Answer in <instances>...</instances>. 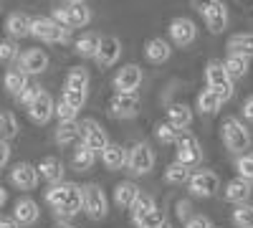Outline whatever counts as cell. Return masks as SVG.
<instances>
[{
	"label": "cell",
	"mask_w": 253,
	"mask_h": 228,
	"mask_svg": "<svg viewBox=\"0 0 253 228\" xmlns=\"http://www.w3.org/2000/svg\"><path fill=\"white\" fill-rule=\"evenodd\" d=\"M220 130H223V144H225L230 152L243 155V152L251 147V135H248V130L243 127V122H241V119H236V117H225Z\"/></svg>",
	"instance_id": "cell-1"
},
{
	"label": "cell",
	"mask_w": 253,
	"mask_h": 228,
	"mask_svg": "<svg viewBox=\"0 0 253 228\" xmlns=\"http://www.w3.org/2000/svg\"><path fill=\"white\" fill-rule=\"evenodd\" d=\"M205 81H208V89L220 94L223 101H228L230 96H233V79H230V74L225 71L223 61H218V58L208 61V66H205Z\"/></svg>",
	"instance_id": "cell-2"
},
{
	"label": "cell",
	"mask_w": 253,
	"mask_h": 228,
	"mask_svg": "<svg viewBox=\"0 0 253 228\" xmlns=\"http://www.w3.org/2000/svg\"><path fill=\"white\" fill-rule=\"evenodd\" d=\"M31 36L38 41H46V44H69L71 38V28L61 26L53 18H33V28Z\"/></svg>",
	"instance_id": "cell-3"
},
{
	"label": "cell",
	"mask_w": 253,
	"mask_h": 228,
	"mask_svg": "<svg viewBox=\"0 0 253 228\" xmlns=\"http://www.w3.org/2000/svg\"><path fill=\"white\" fill-rule=\"evenodd\" d=\"M107 211H109L107 193H104L96 182L84 185V213L91 221H101V218H107Z\"/></svg>",
	"instance_id": "cell-4"
},
{
	"label": "cell",
	"mask_w": 253,
	"mask_h": 228,
	"mask_svg": "<svg viewBox=\"0 0 253 228\" xmlns=\"http://www.w3.org/2000/svg\"><path fill=\"white\" fill-rule=\"evenodd\" d=\"M155 162H157L155 150L147 142H137L129 150V165H126V168H129L132 175H147V173H152Z\"/></svg>",
	"instance_id": "cell-5"
},
{
	"label": "cell",
	"mask_w": 253,
	"mask_h": 228,
	"mask_svg": "<svg viewBox=\"0 0 253 228\" xmlns=\"http://www.w3.org/2000/svg\"><path fill=\"white\" fill-rule=\"evenodd\" d=\"M81 144H86L94 152H104L112 142L107 137V130H104L96 119H84L81 122Z\"/></svg>",
	"instance_id": "cell-6"
},
{
	"label": "cell",
	"mask_w": 253,
	"mask_h": 228,
	"mask_svg": "<svg viewBox=\"0 0 253 228\" xmlns=\"http://www.w3.org/2000/svg\"><path fill=\"white\" fill-rule=\"evenodd\" d=\"M175 147H177V162L187 165V168H198V165L203 162V147H200L195 135L182 132Z\"/></svg>",
	"instance_id": "cell-7"
},
{
	"label": "cell",
	"mask_w": 253,
	"mask_h": 228,
	"mask_svg": "<svg viewBox=\"0 0 253 228\" xmlns=\"http://www.w3.org/2000/svg\"><path fill=\"white\" fill-rule=\"evenodd\" d=\"M187 188L195 198H213L220 190V178L215 173H210V170H198V173H193V178H190Z\"/></svg>",
	"instance_id": "cell-8"
},
{
	"label": "cell",
	"mask_w": 253,
	"mask_h": 228,
	"mask_svg": "<svg viewBox=\"0 0 253 228\" xmlns=\"http://www.w3.org/2000/svg\"><path fill=\"white\" fill-rule=\"evenodd\" d=\"M38 178H41V173H38L36 165H31V162H18V165H13L10 173H8L10 185L18 188V190H33L38 185Z\"/></svg>",
	"instance_id": "cell-9"
},
{
	"label": "cell",
	"mask_w": 253,
	"mask_h": 228,
	"mask_svg": "<svg viewBox=\"0 0 253 228\" xmlns=\"http://www.w3.org/2000/svg\"><path fill=\"white\" fill-rule=\"evenodd\" d=\"M114 89L117 94H137V89L142 87V69L137 64H126L114 74Z\"/></svg>",
	"instance_id": "cell-10"
},
{
	"label": "cell",
	"mask_w": 253,
	"mask_h": 228,
	"mask_svg": "<svg viewBox=\"0 0 253 228\" xmlns=\"http://www.w3.org/2000/svg\"><path fill=\"white\" fill-rule=\"evenodd\" d=\"M139 96L137 94H114L109 99V114L114 119H132L139 114Z\"/></svg>",
	"instance_id": "cell-11"
},
{
	"label": "cell",
	"mask_w": 253,
	"mask_h": 228,
	"mask_svg": "<svg viewBox=\"0 0 253 228\" xmlns=\"http://www.w3.org/2000/svg\"><path fill=\"white\" fill-rule=\"evenodd\" d=\"M170 38H172V44L175 46H190L193 41L198 38V26L193 23L190 18H172L170 20Z\"/></svg>",
	"instance_id": "cell-12"
},
{
	"label": "cell",
	"mask_w": 253,
	"mask_h": 228,
	"mask_svg": "<svg viewBox=\"0 0 253 228\" xmlns=\"http://www.w3.org/2000/svg\"><path fill=\"white\" fill-rule=\"evenodd\" d=\"M119 56H122V44H119V38H117V36H104L94 61H96L99 69H109V66H114L117 61H119Z\"/></svg>",
	"instance_id": "cell-13"
},
{
	"label": "cell",
	"mask_w": 253,
	"mask_h": 228,
	"mask_svg": "<svg viewBox=\"0 0 253 228\" xmlns=\"http://www.w3.org/2000/svg\"><path fill=\"white\" fill-rule=\"evenodd\" d=\"M18 69L20 71H26L28 76L33 74H43L46 69H48V53L43 51V48H31V51H26L23 56H20V64H18Z\"/></svg>",
	"instance_id": "cell-14"
},
{
	"label": "cell",
	"mask_w": 253,
	"mask_h": 228,
	"mask_svg": "<svg viewBox=\"0 0 253 228\" xmlns=\"http://www.w3.org/2000/svg\"><path fill=\"white\" fill-rule=\"evenodd\" d=\"M53 114H56V101L51 99L48 91H43V94H41L33 104L28 107V117H31L36 124H48Z\"/></svg>",
	"instance_id": "cell-15"
},
{
	"label": "cell",
	"mask_w": 253,
	"mask_h": 228,
	"mask_svg": "<svg viewBox=\"0 0 253 228\" xmlns=\"http://www.w3.org/2000/svg\"><path fill=\"white\" fill-rule=\"evenodd\" d=\"M203 20H205L210 33H223L225 26H228V8H225L223 0H215V3L203 13Z\"/></svg>",
	"instance_id": "cell-16"
},
{
	"label": "cell",
	"mask_w": 253,
	"mask_h": 228,
	"mask_svg": "<svg viewBox=\"0 0 253 228\" xmlns=\"http://www.w3.org/2000/svg\"><path fill=\"white\" fill-rule=\"evenodd\" d=\"M41 216V208L38 203L31 200V198H18L15 205H13V218L20 223V226H33Z\"/></svg>",
	"instance_id": "cell-17"
},
{
	"label": "cell",
	"mask_w": 253,
	"mask_h": 228,
	"mask_svg": "<svg viewBox=\"0 0 253 228\" xmlns=\"http://www.w3.org/2000/svg\"><path fill=\"white\" fill-rule=\"evenodd\" d=\"M251 180H246V178H233V180H228L225 182V190H223V195H225V200L228 203H236V205H243L248 198H251Z\"/></svg>",
	"instance_id": "cell-18"
},
{
	"label": "cell",
	"mask_w": 253,
	"mask_h": 228,
	"mask_svg": "<svg viewBox=\"0 0 253 228\" xmlns=\"http://www.w3.org/2000/svg\"><path fill=\"white\" fill-rule=\"evenodd\" d=\"M101 162L107 170H122L124 165H129V150H124L122 144L112 142L109 147L101 152Z\"/></svg>",
	"instance_id": "cell-19"
},
{
	"label": "cell",
	"mask_w": 253,
	"mask_h": 228,
	"mask_svg": "<svg viewBox=\"0 0 253 228\" xmlns=\"http://www.w3.org/2000/svg\"><path fill=\"white\" fill-rule=\"evenodd\" d=\"M31 28H33V18H28L26 13H10L5 20V31L13 41L31 36Z\"/></svg>",
	"instance_id": "cell-20"
},
{
	"label": "cell",
	"mask_w": 253,
	"mask_h": 228,
	"mask_svg": "<svg viewBox=\"0 0 253 228\" xmlns=\"http://www.w3.org/2000/svg\"><path fill=\"white\" fill-rule=\"evenodd\" d=\"M137 198H139V188H137L132 180L117 182V188H114V203L119 205V208L132 211V205L137 203Z\"/></svg>",
	"instance_id": "cell-21"
},
{
	"label": "cell",
	"mask_w": 253,
	"mask_h": 228,
	"mask_svg": "<svg viewBox=\"0 0 253 228\" xmlns=\"http://www.w3.org/2000/svg\"><path fill=\"white\" fill-rule=\"evenodd\" d=\"M38 173L46 182L58 185V182H63V162L58 157H43L38 165Z\"/></svg>",
	"instance_id": "cell-22"
},
{
	"label": "cell",
	"mask_w": 253,
	"mask_h": 228,
	"mask_svg": "<svg viewBox=\"0 0 253 228\" xmlns=\"http://www.w3.org/2000/svg\"><path fill=\"white\" fill-rule=\"evenodd\" d=\"M170 53H172V48L165 38H150L144 46V56L150 58L152 64H165V61L170 58Z\"/></svg>",
	"instance_id": "cell-23"
},
{
	"label": "cell",
	"mask_w": 253,
	"mask_h": 228,
	"mask_svg": "<svg viewBox=\"0 0 253 228\" xmlns=\"http://www.w3.org/2000/svg\"><path fill=\"white\" fill-rule=\"evenodd\" d=\"M167 122L182 132L193 124V109H190L187 104H180V101L177 104H170V109H167Z\"/></svg>",
	"instance_id": "cell-24"
},
{
	"label": "cell",
	"mask_w": 253,
	"mask_h": 228,
	"mask_svg": "<svg viewBox=\"0 0 253 228\" xmlns=\"http://www.w3.org/2000/svg\"><path fill=\"white\" fill-rule=\"evenodd\" d=\"M228 53L253 58V33H236L228 38Z\"/></svg>",
	"instance_id": "cell-25"
},
{
	"label": "cell",
	"mask_w": 253,
	"mask_h": 228,
	"mask_svg": "<svg viewBox=\"0 0 253 228\" xmlns=\"http://www.w3.org/2000/svg\"><path fill=\"white\" fill-rule=\"evenodd\" d=\"M71 190H74V182H58V185H51V188L46 190V203L51 205L53 211H58V208H63V205H66Z\"/></svg>",
	"instance_id": "cell-26"
},
{
	"label": "cell",
	"mask_w": 253,
	"mask_h": 228,
	"mask_svg": "<svg viewBox=\"0 0 253 228\" xmlns=\"http://www.w3.org/2000/svg\"><path fill=\"white\" fill-rule=\"evenodd\" d=\"M28 87H31V84H28V74H26V71H20V69H8V71H5V89H8L15 99L23 94Z\"/></svg>",
	"instance_id": "cell-27"
},
{
	"label": "cell",
	"mask_w": 253,
	"mask_h": 228,
	"mask_svg": "<svg viewBox=\"0 0 253 228\" xmlns=\"http://www.w3.org/2000/svg\"><path fill=\"white\" fill-rule=\"evenodd\" d=\"M81 211H84V188H79V185L74 182V190H71L66 205H63V208H58L56 213H58L61 218H74V216H79Z\"/></svg>",
	"instance_id": "cell-28"
},
{
	"label": "cell",
	"mask_w": 253,
	"mask_h": 228,
	"mask_svg": "<svg viewBox=\"0 0 253 228\" xmlns=\"http://www.w3.org/2000/svg\"><path fill=\"white\" fill-rule=\"evenodd\" d=\"M190 178H193V168H187V165L177 160L172 165H167V170H165V180L170 185H190Z\"/></svg>",
	"instance_id": "cell-29"
},
{
	"label": "cell",
	"mask_w": 253,
	"mask_h": 228,
	"mask_svg": "<svg viewBox=\"0 0 253 228\" xmlns=\"http://www.w3.org/2000/svg\"><path fill=\"white\" fill-rule=\"evenodd\" d=\"M94 162H96V152L89 150L86 144H79V147L74 150V155H71V165H74V170H79V173L91 170Z\"/></svg>",
	"instance_id": "cell-30"
},
{
	"label": "cell",
	"mask_w": 253,
	"mask_h": 228,
	"mask_svg": "<svg viewBox=\"0 0 253 228\" xmlns=\"http://www.w3.org/2000/svg\"><path fill=\"white\" fill-rule=\"evenodd\" d=\"M91 23V10L86 5H66V26L69 28H84Z\"/></svg>",
	"instance_id": "cell-31"
},
{
	"label": "cell",
	"mask_w": 253,
	"mask_h": 228,
	"mask_svg": "<svg viewBox=\"0 0 253 228\" xmlns=\"http://www.w3.org/2000/svg\"><path fill=\"white\" fill-rule=\"evenodd\" d=\"M101 46V38L96 33H84L79 41H76V53L81 58H96V51Z\"/></svg>",
	"instance_id": "cell-32"
},
{
	"label": "cell",
	"mask_w": 253,
	"mask_h": 228,
	"mask_svg": "<svg viewBox=\"0 0 253 228\" xmlns=\"http://www.w3.org/2000/svg\"><path fill=\"white\" fill-rule=\"evenodd\" d=\"M220 107H223V96L220 94L210 91V89H205V91L198 94V112L200 114H215Z\"/></svg>",
	"instance_id": "cell-33"
},
{
	"label": "cell",
	"mask_w": 253,
	"mask_h": 228,
	"mask_svg": "<svg viewBox=\"0 0 253 228\" xmlns=\"http://www.w3.org/2000/svg\"><path fill=\"white\" fill-rule=\"evenodd\" d=\"M63 89L84 91V94H86V89H89V71H86V69H81V66L71 69V71L66 74V87H63Z\"/></svg>",
	"instance_id": "cell-34"
},
{
	"label": "cell",
	"mask_w": 253,
	"mask_h": 228,
	"mask_svg": "<svg viewBox=\"0 0 253 228\" xmlns=\"http://www.w3.org/2000/svg\"><path fill=\"white\" fill-rule=\"evenodd\" d=\"M81 137V124L76 122H61L56 130V142L58 144H74Z\"/></svg>",
	"instance_id": "cell-35"
},
{
	"label": "cell",
	"mask_w": 253,
	"mask_h": 228,
	"mask_svg": "<svg viewBox=\"0 0 253 228\" xmlns=\"http://www.w3.org/2000/svg\"><path fill=\"white\" fill-rule=\"evenodd\" d=\"M225 71L230 74V79H243L246 74H248V58H243V56H236V53H228L225 56Z\"/></svg>",
	"instance_id": "cell-36"
},
{
	"label": "cell",
	"mask_w": 253,
	"mask_h": 228,
	"mask_svg": "<svg viewBox=\"0 0 253 228\" xmlns=\"http://www.w3.org/2000/svg\"><path fill=\"white\" fill-rule=\"evenodd\" d=\"M152 211H157L155 198H152V195H147V193H139L137 203L132 205V221H134V223H139L144 216H150Z\"/></svg>",
	"instance_id": "cell-37"
},
{
	"label": "cell",
	"mask_w": 253,
	"mask_h": 228,
	"mask_svg": "<svg viewBox=\"0 0 253 228\" xmlns=\"http://www.w3.org/2000/svg\"><path fill=\"white\" fill-rule=\"evenodd\" d=\"M18 132H20V124H18L15 114L13 112H3V114H0V137L10 142L13 137H18Z\"/></svg>",
	"instance_id": "cell-38"
},
{
	"label": "cell",
	"mask_w": 253,
	"mask_h": 228,
	"mask_svg": "<svg viewBox=\"0 0 253 228\" xmlns=\"http://www.w3.org/2000/svg\"><path fill=\"white\" fill-rule=\"evenodd\" d=\"M155 135H157V139L162 142V144H177V139H180V130L177 127H172L170 122H160L157 124V130H155Z\"/></svg>",
	"instance_id": "cell-39"
},
{
	"label": "cell",
	"mask_w": 253,
	"mask_h": 228,
	"mask_svg": "<svg viewBox=\"0 0 253 228\" xmlns=\"http://www.w3.org/2000/svg\"><path fill=\"white\" fill-rule=\"evenodd\" d=\"M233 223L236 228H253V205H236L233 211Z\"/></svg>",
	"instance_id": "cell-40"
},
{
	"label": "cell",
	"mask_w": 253,
	"mask_h": 228,
	"mask_svg": "<svg viewBox=\"0 0 253 228\" xmlns=\"http://www.w3.org/2000/svg\"><path fill=\"white\" fill-rule=\"evenodd\" d=\"M18 53H20V48H18V44L13 38H5L3 44H0V58H3L5 64H13V61L18 58Z\"/></svg>",
	"instance_id": "cell-41"
},
{
	"label": "cell",
	"mask_w": 253,
	"mask_h": 228,
	"mask_svg": "<svg viewBox=\"0 0 253 228\" xmlns=\"http://www.w3.org/2000/svg\"><path fill=\"white\" fill-rule=\"evenodd\" d=\"M165 223H167V221H165V213L157 208V211H152L150 216H144V218H142L139 223H134V226H137V228H162Z\"/></svg>",
	"instance_id": "cell-42"
},
{
	"label": "cell",
	"mask_w": 253,
	"mask_h": 228,
	"mask_svg": "<svg viewBox=\"0 0 253 228\" xmlns=\"http://www.w3.org/2000/svg\"><path fill=\"white\" fill-rule=\"evenodd\" d=\"M236 168H238V175H241V178H246V180L253 182V152L241 155L238 162H236Z\"/></svg>",
	"instance_id": "cell-43"
},
{
	"label": "cell",
	"mask_w": 253,
	"mask_h": 228,
	"mask_svg": "<svg viewBox=\"0 0 253 228\" xmlns=\"http://www.w3.org/2000/svg\"><path fill=\"white\" fill-rule=\"evenodd\" d=\"M76 114H79V109H74L71 104H66L63 99L56 104V117H58V124H61V122H76Z\"/></svg>",
	"instance_id": "cell-44"
},
{
	"label": "cell",
	"mask_w": 253,
	"mask_h": 228,
	"mask_svg": "<svg viewBox=\"0 0 253 228\" xmlns=\"http://www.w3.org/2000/svg\"><path fill=\"white\" fill-rule=\"evenodd\" d=\"M61 99L66 101V104H71L74 109H81L84 104H86V94H84V91H71V89H63Z\"/></svg>",
	"instance_id": "cell-45"
},
{
	"label": "cell",
	"mask_w": 253,
	"mask_h": 228,
	"mask_svg": "<svg viewBox=\"0 0 253 228\" xmlns=\"http://www.w3.org/2000/svg\"><path fill=\"white\" fill-rule=\"evenodd\" d=\"M41 94H43V91H41V87H38V84H31V87H28V89H26L23 94L18 96V101H20V104H23V107L28 109V107L33 104V101H36V99H38Z\"/></svg>",
	"instance_id": "cell-46"
},
{
	"label": "cell",
	"mask_w": 253,
	"mask_h": 228,
	"mask_svg": "<svg viewBox=\"0 0 253 228\" xmlns=\"http://www.w3.org/2000/svg\"><path fill=\"white\" fill-rule=\"evenodd\" d=\"M185 228H213V223H210L208 216H193L185 223Z\"/></svg>",
	"instance_id": "cell-47"
},
{
	"label": "cell",
	"mask_w": 253,
	"mask_h": 228,
	"mask_svg": "<svg viewBox=\"0 0 253 228\" xmlns=\"http://www.w3.org/2000/svg\"><path fill=\"white\" fill-rule=\"evenodd\" d=\"M8 160H10V142L3 139L0 142V168H8Z\"/></svg>",
	"instance_id": "cell-48"
},
{
	"label": "cell",
	"mask_w": 253,
	"mask_h": 228,
	"mask_svg": "<svg viewBox=\"0 0 253 228\" xmlns=\"http://www.w3.org/2000/svg\"><path fill=\"white\" fill-rule=\"evenodd\" d=\"M175 208H177V218H180V221L187 223L190 218H193V216H190V203H187V200H177Z\"/></svg>",
	"instance_id": "cell-49"
},
{
	"label": "cell",
	"mask_w": 253,
	"mask_h": 228,
	"mask_svg": "<svg viewBox=\"0 0 253 228\" xmlns=\"http://www.w3.org/2000/svg\"><path fill=\"white\" fill-rule=\"evenodd\" d=\"M243 117H246L248 122H253V96H248V99L243 101Z\"/></svg>",
	"instance_id": "cell-50"
},
{
	"label": "cell",
	"mask_w": 253,
	"mask_h": 228,
	"mask_svg": "<svg viewBox=\"0 0 253 228\" xmlns=\"http://www.w3.org/2000/svg\"><path fill=\"white\" fill-rule=\"evenodd\" d=\"M215 3V0H193V8L198 10V13H205L210 5H213Z\"/></svg>",
	"instance_id": "cell-51"
},
{
	"label": "cell",
	"mask_w": 253,
	"mask_h": 228,
	"mask_svg": "<svg viewBox=\"0 0 253 228\" xmlns=\"http://www.w3.org/2000/svg\"><path fill=\"white\" fill-rule=\"evenodd\" d=\"M0 228H20V223L13 216H3V218H0Z\"/></svg>",
	"instance_id": "cell-52"
},
{
	"label": "cell",
	"mask_w": 253,
	"mask_h": 228,
	"mask_svg": "<svg viewBox=\"0 0 253 228\" xmlns=\"http://www.w3.org/2000/svg\"><path fill=\"white\" fill-rule=\"evenodd\" d=\"M5 200H8V193H5L3 188H0V205H5Z\"/></svg>",
	"instance_id": "cell-53"
},
{
	"label": "cell",
	"mask_w": 253,
	"mask_h": 228,
	"mask_svg": "<svg viewBox=\"0 0 253 228\" xmlns=\"http://www.w3.org/2000/svg\"><path fill=\"white\" fill-rule=\"evenodd\" d=\"M69 5H84V0H66Z\"/></svg>",
	"instance_id": "cell-54"
},
{
	"label": "cell",
	"mask_w": 253,
	"mask_h": 228,
	"mask_svg": "<svg viewBox=\"0 0 253 228\" xmlns=\"http://www.w3.org/2000/svg\"><path fill=\"white\" fill-rule=\"evenodd\" d=\"M162 228H172V226H170V223H165V226H162Z\"/></svg>",
	"instance_id": "cell-55"
},
{
	"label": "cell",
	"mask_w": 253,
	"mask_h": 228,
	"mask_svg": "<svg viewBox=\"0 0 253 228\" xmlns=\"http://www.w3.org/2000/svg\"><path fill=\"white\" fill-rule=\"evenodd\" d=\"M61 228H76V226H61Z\"/></svg>",
	"instance_id": "cell-56"
}]
</instances>
